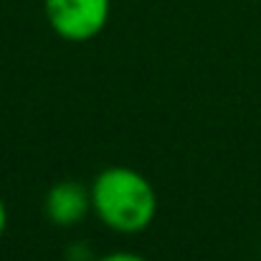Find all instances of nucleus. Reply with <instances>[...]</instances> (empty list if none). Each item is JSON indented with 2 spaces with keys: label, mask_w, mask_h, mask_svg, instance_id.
I'll list each match as a JSON object with an SVG mask.
<instances>
[{
  "label": "nucleus",
  "mask_w": 261,
  "mask_h": 261,
  "mask_svg": "<svg viewBox=\"0 0 261 261\" xmlns=\"http://www.w3.org/2000/svg\"><path fill=\"white\" fill-rule=\"evenodd\" d=\"M91 213L114 233H140L158 213V193L152 182L135 168L112 165L89 185Z\"/></svg>",
  "instance_id": "obj_1"
},
{
  "label": "nucleus",
  "mask_w": 261,
  "mask_h": 261,
  "mask_svg": "<svg viewBox=\"0 0 261 261\" xmlns=\"http://www.w3.org/2000/svg\"><path fill=\"white\" fill-rule=\"evenodd\" d=\"M5 226H8V208H5V203H3V198H0V239H3V233H5Z\"/></svg>",
  "instance_id": "obj_5"
},
{
  "label": "nucleus",
  "mask_w": 261,
  "mask_h": 261,
  "mask_svg": "<svg viewBox=\"0 0 261 261\" xmlns=\"http://www.w3.org/2000/svg\"><path fill=\"white\" fill-rule=\"evenodd\" d=\"M112 13V0H43V15L51 31L69 43L96 38Z\"/></svg>",
  "instance_id": "obj_2"
},
{
  "label": "nucleus",
  "mask_w": 261,
  "mask_h": 261,
  "mask_svg": "<svg viewBox=\"0 0 261 261\" xmlns=\"http://www.w3.org/2000/svg\"><path fill=\"white\" fill-rule=\"evenodd\" d=\"M94 261H147L142 254H135V251H112V254H104Z\"/></svg>",
  "instance_id": "obj_4"
},
{
  "label": "nucleus",
  "mask_w": 261,
  "mask_h": 261,
  "mask_svg": "<svg viewBox=\"0 0 261 261\" xmlns=\"http://www.w3.org/2000/svg\"><path fill=\"white\" fill-rule=\"evenodd\" d=\"M43 211L54 226L71 228L82 223L91 211V193L76 180H59L48 188L43 198Z\"/></svg>",
  "instance_id": "obj_3"
}]
</instances>
